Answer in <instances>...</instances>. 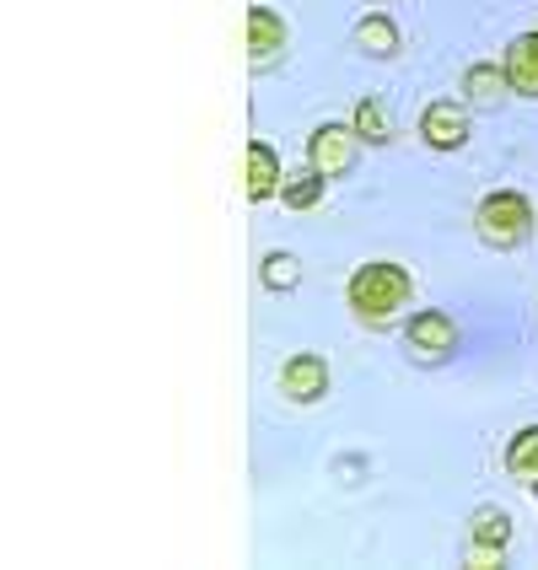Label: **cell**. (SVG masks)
Listing matches in <instances>:
<instances>
[{
  "label": "cell",
  "mask_w": 538,
  "mask_h": 570,
  "mask_svg": "<svg viewBox=\"0 0 538 570\" xmlns=\"http://www.w3.org/2000/svg\"><path fill=\"white\" fill-rule=\"evenodd\" d=\"M511 76V92L517 97H538V32H517L507 43V55H501Z\"/></svg>",
  "instance_id": "obj_9"
},
{
  "label": "cell",
  "mask_w": 538,
  "mask_h": 570,
  "mask_svg": "<svg viewBox=\"0 0 538 570\" xmlns=\"http://www.w3.org/2000/svg\"><path fill=\"white\" fill-rule=\"evenodd\" d=\"M258 281H264V291H275V296L296 291V285H302V258L285 254V248L264 254V264H258Z\"/></svg>",
  "instance_id": "obj_13"
},
{
  "label": "cell",
  "mask_w": 538,
  "mask_h": 570,
  "mask_svg": "<svg viewBox=\"0 0 538 570\" xmlns=\"http://www.w3.org/2000/svg\"><path fill=\"white\" fill-rule=\"evenodd\" d=\"M420 140L431 151H463L469 146V108L463 102H431L420 114Z\"/></svg>",
  "instance_id": "obj_5"
},
{
  "label": "cell",
  "mask_w": 538,
  "mask_h": 570,
  "mask_svg": "<svg viewBox=\"0 0 538 570\" xmlns=\"http://www.w3.org/2000/svg\"><path fill=\"white\" fill-rule=\"evenodd\" d=\"M361 146H366L361 129L329 119V125H317L313 140H307V161H313L323 178H345V173H355V161H361Z\"/></svg>",
  "instance_id": "obj_3"
},
{
  "label": "cell",
  "mask_w": 538,
  "mask_h": 570,
  "mask_svg": "<svg viewBox=\"0 0 538 570\" xmlns=\"http://www.w3.org/2000/svg\"><path fill=\"white\" fill-rule=\"evenodd\" d=\"M475 232L485 248H501V254L522 248L534 237V199L517 189H490L475 210Z\"/></svg>",
  "instance_id": "obj_2"
},
{
  "label": "cell",
  "mask_w": 538,
  "mask_h": 570,
  "mask_svg": "<svg viewBox=\"0 0 538 570\" xmlns=\"http://www.w3.org/2000/svg\"><path fill=\"white\" fill-rule=\"evenodd\" d=\"M350 43L361 49V55H372V60H393L399 55V22L388 17V11H366L355 32H350Z\"/></svg>",
  "instance_id": "obj_10"
},
{
  "label": "cell",
  "mask_w": 538,
  "mask_h": 570,
  "mask_svg": "<svg viewBox=\"0 0 538 570\" xmlns=\"http://www.w3.org/2000/svg\"><path fill=\"white\" fill-rule=\"evenodd\" d=\"M507 92H511L507 65H469L463 70V102L469 108H496Z\"/></svg>",
  "instance_id": "obj_11"
},
{
  "label": "cell",
  "mask_w": 538,
  "mask_h": 570,
  "mask_svg": "<svg viewBox=\"0 0 538 570\" xmlns=\"http://www.w3.org/2000/svg\"><path fill=\"white\" fill-rule=\"evenodd\" d=\"M410 291H414V281H410L404 264H393V258H366V264H355V275H350L345 302L366 328H388L393 317L410 307Z\"/></svg>",
  "instance_id": "obj_1"
},
{
  "label": "cell",
  "mask_w": 538,
  "mask_h": 570,
  "mask_svg": "<svg viewBox=\"0 0 538 570\" xmlns=\"http://www.w3.org/2000/svg\"><path fill=\"white\" fill-rule=\"evenodd\" d=\"M507 474L511 479H538V425H522L517 436L507 442Z\"/></svg>",
  "instance_id": "obj_15"
},
{
  "label": "cell",
  "mask_w": 538,
  "mask_h": 570,
  "mask_svg": "<svg viewBox=\"0 0 538 570\" xmlns=\"http://www.w3.org/2000/svg\"><path fill=\"white\" fill-rule=\"evenodd\" d=\"M281 393L291 404H317L323 393H329V361L313 355V350H302V355H291L281 366Z\"/></svg>",
  "instance_id": "obj_6"
},
{
  "label": "cell",
  "mask_w": 538,
  "mask_h": 570,
  "mask_svg": "<svg viewBox=\"0 0 538 570\" xmlns=\"http://www.w3.org/2000/svg\"><path fill=\"white\" fill-rule=\"evenodd\" d=\"M404 345H410L414 361L442 366V361H452V350H458V323H452L442 307H425V313H414L410 323H404Z\"/></svg>",
  "instance_id": "obj_4"
},
{
  "label": "cell",
  "mask_w": 538,
  "mask_h": 570,
  "mask_svg": "<svg viewBox=\"0 0 538 570\" xmlns=\"http://www.w3.org/2000/svg\"><path fill=\"white\" fill-rule=\"evenodd\" d=\"M534 495H538V479H534Z\"/></svg>",
  "instance_id": "obj_18"
},
{
  "label": "cell",
  "mask_w": 538,
  "mask_h": 570,
  "mask_svg": "<svg viewBox=\"0 0 538 570\" xmlns=\"http://www.w3.org/2000/svg\"><path fill=\"white\" fill-rule=\"evenodd\" d=\"M281 55H285L281 11H270V6H248V65H254V70H270Z\"/></svg>",
  "instance_id": "obj_8"
},
{
  "label": "cell",
  "mask_w": 538,
  "mask_h": 570,
  "mask_svg": "<svg viewBox=\"0 0 538 570\" xmlns=\"http://www.w3.org/2000/svg\"><path fill=\"white\" fill-rule=\"evenodd\" d=\"M463 566L501 570V566H507V549H501V543H485V539H469V549H463Z\"/></svg>",
  "instance_id": "obj_17"
},
{
  "label": "cell",
  "mask_w": 538,
  "mask_h": 570,
  "mask_svg": "<svg viewBox=\"0 0 538 570\" xmlns=\"http://www.w3.org/2000/svg\"><path fill=\"white\" fill-rule=\"evenodd\" d=\"M475 539L501 543V549H507V539H511V517H507L501 507H479V511H475Z\"/></svg>",
  "instance_id": "obj_16"
},
{
  "label": "cell",
  "mask_w": 538,
  "mask_h": 570,
  "mask_svg": "<svg viewBox=\"0 0 538 570\" xmlns=\"http://www.w3.org/2000/svg\"><path fill=\"white\" fill-rule=\"evenodd\" d=\"M323 189H329V178H323V173H317L313 161H307L302 173H291V178L281 184V205H285V210H296V216H302V210H313L317 199H323Z\"/></svg>",
  "instance_id": "obj_12"
},
{
  "label": "cell",
  "mask_w": 538,
  "mask_h": 570,
  "mask_svg": "<svg viewBox=\"0 0 538 570\" xmlns=\"http://www.w3.org/2000/svg\"><path fill=\"white\" fill-rule=\"evenodd\" d=\"M281 157H275V146L270 140H248V157H243V194L254 199V205H270V199H281Z\"/></svg>",
  "instance_id": "obj_7"
},
{
  "label": "cell",
  "mask_w": 538,
  "mask_h": 570,
  "mask_svg": "<svg viewBox=\"0 0 538 570\" xmlns=\"http://www.w3.org/2000/svg\"><path fill=\"white\" fill-rule=\"evenodd\" d=\"M350 125L361 129V140H366V146H388V140H393V114L382 108L378 97H361V102H355V119H350Z\"/></svg>",
  "instance_id": "obj_14"
}]
</instances>
